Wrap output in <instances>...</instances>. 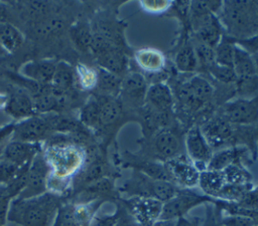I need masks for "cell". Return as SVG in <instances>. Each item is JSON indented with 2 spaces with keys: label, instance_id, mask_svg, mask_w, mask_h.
<instances>
[{
  "label": "cell",
  "instance_id": "cell-28",
  "mask_svg": "<svg viewBox=\"0 0 258 226\" xmlns=\"http://www.w3.org/2000/svg\"><path fill=\"white\" fill-rule=\"evenodd\" d=\"M23 43L21 32L9 22L0 23V45L8 52H14Z\"/></svg>",
  "mask_w": 258,
  "mask_h": 226
},
{
  "label": "cell",
  "instance_id": "cell-16",
  "mask_svg": "<svg viewBox=\"0 0 258 226\" xmlns=\"http://www.w3.org/2000/svg\"><path fill=\"white\" fill-rule=\"evenodd\" d=\"M152 152L154 158L163 163L180 155V143L171 131H158L152 140Z\"/></svg>",
  "mask_w": 258,
  "mask_h": 226
},
{
  "label": "cell",
  "instance_id": "cell-26",
  "mask_svg": "<svg viewBox=\"0 0 258 226\" xmlns=\"http://www.w3.org/2000/svg\"><path fill=\"white\" fill-rule=\"evenodd\" d=\"M75 81L76 73L73 67L64 61L57 62L50 85L59 91L66 92L74 86Z\"/></svg>",
  "mask_w": 258,
  "mask_h": 226
},
{
  "label": "cell",
  "instance_id": "cell-13",
  "mask_svg": "<svg viewBox=\"0 0 258 226\" xmlns=\"http://www.w3.org/2000/svg\"><path fill=\"white\" fill-rule=\"evenodd\" d=\"M234 125L229 123L221 115L208 120L200 127L208 144L214 149L221 148L229 143L234 137Z\"/></svg>",
  "mask_w": 258,
  "mask_h": 226
},
{
  "label": "cell",
  "instance_id": "cell-46",
  "mask_svg": "<svg viewBox=\"0 0 258 226\" xmlns=\"http://www.w3.org/2000/svg\"><path fill=\"white\" fill-rule=\"evenodd\" d=\"M11 200L12 199L8 195L6 188L0 186V225L4 226L7 221V215Z\"/></svg>",
  "mask_w": 258,
  "mask_h": 226
},
{
  "label": "cell",
  "instance_id": "cell-22",
  "mask_svg": "<svg viewBox=\"0 0 258 226\" xmlns=\"http://www.w3.org/2000/svg\"><path fill=\"white\" fill-rule=\"evenodd\" d=\"M134 59L136 64L146 72L156 73L165 67V57L163 53L155 48L145 47L136 50Z\"/></svg>",
  "mask_w": 258,
  "mask_h": 226
},
{
  "label": "cell",
  "instance_id": "cell-29",
  "mask_svg": "<svg viewBox=\"0 0 258 226\" xmlns=\"http://www.w3.org/2000/svg\"><path fill=\"white\" fill-rule=\"evenodd\" d=\"M176 68L181 72H191L199 66L197 54L191 44L183 45L176 53L174 58Z\"/></svg>",
  "mask_w": 258,
  "mask_h": 226
},
{
  "label": "cell",
  "instance_id": "cell-27",
  "mask_svg": "<svg viewBox=\"0 0 258 226\" xmlns=\"http://www.w3.org/2000/svg\"><path fill=\"white\" fill-rule=\"evenodd\" d=\"M100 107V126H109L115 123L121 115V104L110 95L97 96Z\"/></svg>",
  "mask_w": 258,
  "mask_h": 226
},
{
  "label": "cell",
  "instance_id": "cell-36",
  "mask_svg": "<svg viewBox=\"0 0 258 226\" xmlns=\"http://www.w3.org/2000/svg\"><path fill=\"white\" fill-rule=\"evenodd\" d=\"M226 185H250L251 175L238 163L233 164L222 171Z\"/></svg>",
  "mask_w": 258,
  "mask_h": 226
},
{
  "label": "cell",
  "instance_id": "cell-55",
  "mask_svg": "<svg viewBox=\"0 0 258 226\" xmlns=\"http://www.w3.org/2000/svg\"><path fill=\"white\" fill-rule=\"evenodd\" d=\"M251 55H252V58H253V60H254L256 72H257V74H258V52H257V53H254V54H251Z\"/></svg>",
  "mask_w": 258,
  "mask_h": 226
},
{
  "label": "cell",
  "instance_id": "cell-4",
  "mask_svg": "<svg viewBox=\"0 0 258 226\" xmlns=\"http://www.w3.org/2000/svg\"><path fill=\"white\" fill-rule=\"evenodd\" d=\"M122 191L129 197H148L165 203L177 194L179 188L170 181L152 179L135 171L132 177L124 183Z\"/></svg>",
  "mask_w": 258,
  "mask_h": 226
},
{
  "label": "cell",
  "instance_id": "cell-50",
  "mask_svg": "<svg viewBox=\"0 0 258 226\" xmlns=\"http://www.w3.org/2000/svg\"><path fill=\"white\" fill-rule=\"evenodd\" d=\"M202 222L200 220V218L197 217H181L179 219L176 220V224L175 226H202Z\"/></svg>",
  "mask_w": 258,
  "mask_h": 226
},
{
  "label": "cell",
  "instance_id": "cell-9",
  "mask_svg": "<svg viewBox=\"0 0 258 226\" xmlns=\"http://www.w3.org/2000/svg\"><path fill=\"white\" fill-rule=\"evenodd\" d=\"M128 213L140 226H151L160 220L163 203L148 197H129L125 200Z\"/></svg>",
  "mask_w": 258,
  "mask_h": 226
},
{
  "label": "cell",
  "instance_id": "cell-48",
  "mask_svg": "<svg viewBox=\"0 0 258 226\" xmlns=\"http://www.w3.org/2000/svg\"><path fill=\"white\" fill-rule=\"evenodd\" d=\"M239 44L245 50H247L250 54H254L258 52V33L245 39H240Z\"/></svg>",
  "mask_w": 258,
  "mask_h": 226
},
{
  "label": "cell",
  "instance_id": "cell-18",
  "mask_svg": "<svg viewBox=\"0 0 258 226\" xmlns=\"http://www.w3.org/2000/svg\"><path fill=\"white\" fill-rule=\"evenodd\" d=\"M39 152L38 144H29L12 140L5 145L2 158L16 164L19 167H27L31 164L32 160Z\"/></svg>",
  "mask_w": 258,
  "mask_h": 226
},
{
  "label": "cell",
  "instance_id": "cell-12",
  "mask_svg": "<svg viewBox=\"0 0 258 226\" xmlns=\"http://www.w3.org/2000/svg\"><path fill=\"white\" fill-rule=\"evenodd\" d=\"M185 149L188 159L201 172L206 170L214 153L199 126H194L187 132L185 137Z\"/></svg>",
  "mask_w": 258,
  "mask_h": 226
},
{
  "label": "cell",
  "instance_id": "cell-19",
  "mask_svg": "<svg viewBox=\"0 0 258 226\" xmlns=\"http://www.w3.org/2000/svg\"><path fill=\"white\" fill-rule=\"evenodd\" d=\"M55 66L56 62L53 60H33L23 64L20 68V72L22 75L33 82L40 84H50L54 74Z\"/></svg>",
  "mask_w": 258,
  "mask_h": 226
},
{
  "label": "cell",
  "instance_id": "cell-21",
  "mask_svg": "<svg viewBox=\"0 0 258 226\" xmlns=\"http://www.w3.org/2000/svg\"><path fill=\"white\" fill-rule=\"evenodd\" d=\"M95 57L100 67L105 70H108L119 76L126 71L128 62L127 57L117 45L111 46L95 54Z\"/></svg>",
  "mask_w": 258,
  "mask_h": 226
},
{
  "label": "cell",
  "instance_id": "cell-23",
  "mask_svg": "<svg viewBox=\"0 0 258 226\" xmlns=\"http://www.w3.org/2000/svg\"><path fill=\"white\" fill-rule=\"evenodd\" d=\"M226 185L222 171L204 170L200 173L199 185L206 196L217 197Z\"/></svg>",
  "mask_w": 258,
  "mask_h": 226
},
{
  "label": "cell",
  "instance_id": "cell-20",
  "mask_svg": "<svg viewBox=\"0 0 258 226\" xmlns=\"http://www.w3.org/2000/svg\"><path fill=\"white\" fill-rule=\"evenodd\" d=\"M5 109L11 117L17 120H25L36 115L30 93L23 89H16L8 96Z\"/></svg>",
  "mask_w": 258,
  "mask_h": 226
},
{
  "label": "cell",
  "instance_id": "cell-59",
  "mask_svg": "<svg viewBox=\"0 0 258 226\" xmlns=\"http://www.w3.org/2000/svg\"><path fill=\"white\" fill-rule=\"evenodd\" d=\"M0 226H3V225H0Z\"/></svg>",
  "mask_w": 258,
  "mask_h": 226
},
{
  "label": "cell",
  "instance_id": "cell-41",
  "mask_svg": "<svg viewBox=\"0 0 258 226\" xmlns=\"http://www.w3.org/2000/svg\"><path fill=\"white\" fill-rule=\"evenodd\" d=\"M208 72H210L217 81L225 84H235L237 79V75L233 67L220 65L216 62L209 68Z\"/></svg>",
  "mask_w": 258,
  "mask_h": 226
},
{
  "label": "cell",
  "instance_id": "cell-5",
  "mask_svg": "<svg viewBox=\"0 0 258 226\" xmlns=\"http://www.w3.org/2000/svg\"><path fill=\"white\" fill-rule=\"evenodd\" d=\"M98 202L61 203L51 226H89L98 209Z\"/></svg>",
  "mask_w": 258,
  "mask_h": 226
},
{
  "label": "cell",
  "instance_id": "cell-51",
  "mask_svg": "<svg viewBox=\"0 0 258 226\" xmlns=\"http://www.w3.org/2000/svg\"><path fill=\"white\" fill-rule=\"evenodd\" d=\"M14 131V125H10L7 127H4L0 129V146H2V143L9 137H12Z\"/></svg>",
  "mask_w": 258,
  "mask_h": 226
},
{
  "label": "cell",
  "instance_id": "cell-40",
  "mask_svg": "<svg viewBox=\"0 0 258 226\" xmlns=\"http://www.w3.org/2000/svg\"><path fill=\"white\" fill-rule=\"evenodd\" d=\"M176 96L180 103L182 104V106L190 111L198 110L201 106H203V104L197 99V97L191 92L187 82L181 83L176 88Z\"/></svg>",
  "mask_w": 258,
  "mask_h": 226
},
{
  "label": "cell",
  "instance_id": "cell-43",
  "mask_svg": "<svg viewBox=\"0 0 258 226\" xmlns=\"http://www.w3.org/2000/svg\"><path fill=\"white\" fill-rule=\"evenodd\" d=\"M221 7L222 2L220 1H191V3H189L190 17H198L214 13Z\"/></svg>",
  "mask_w": 258,
  "mask_h": 226
},
{
  "label": "cell",
  "instance_id": "cell-17",
  "mask_svg": "<svg viewBox=\"0 0 258 226\" xmlns=\"http://www.w3.org/2000/svg\"><path fill=\"white\" fill-rule=\"evenodd\" d=\"M144 104L159 114L170 116L173 106V95L170 88L161 82L151 84L147 89Z\"/></svg>",
  "mask_w": 258,
  "mask_h": 226
},
{
  "label": "cell",
  "instance_id": "cell-6",
  "mask_svg": "<svg viewBox=\"0 0 258 226\" xmlns=\"http://www.w3.org/2000/svg\"><path fill=\"white\" fill-rule=\"evenodd\" d=\"M169 181L179 189H191L199 185L201 171L185 155H178L163 163Z\"/></svg>",
  "mask_w": 258,
  "mask_h": 226
},
{
  "label": "cell",
  "instance_id": "cell-34",
  "mask_svg": "<svg viewBox=\"0 0 258 226\" xmlns=\"http://www.w3.org/2000/svg\"><path fill=\"white\" fill-rule=\"evenodd\" d=\"M76 79L79 85L84 90H91L97 87L98 72L97 69L89 67L86 64L79 63L75 69Z\"/></svg>",
  "mask_w": 258,
  "mask_h": 226
},
{
  "label": "cell",
  "instance_id": "cell-2",
  "mask_svg": "<svg viewBox=\"0 0 258 226\" xmlns=\"http://www.w3.org/2000/svg\"><path fill=\"white\" fill-rule=\"evenodd\" d=\"M58 196L46 192L40 196L11 200L7 221L20 226H51L60 206Z\"/></svg>",
  "mask_w": 258,
  "mask_h": 226
},
{
  "label": "cell",
  "instance_id": "cell-25",
  "mask_svg": "<svg viewBox=\"0 0 258 226\" xmlns=\"http://www.w3.org/2000/svg\"><path fill=\"white\" fill-rule=\"evenodd\" d=\"M243 149L225 148L213 154L206 170L223 171L227 167L236 164L237 160L242 156Z\"/></svg>",
  "mask_w": 258,
  "mask_h": 226
},
{
  "label": "cell",
  "instance_id": "cell-49",
  "mask_svg": "<svg viewBox=\"0 0 258 226\" xmlns=\"http://www.w3.org/2000/svg\"><path fill=\"white\" fill-rule=\"evenodd\" d=\"M115 226H140V225L132 218V216L128 213V211H126L125 213L119 212V217Z\"/></svg>",
  "mask_w": 258,
  "mask_h": 226
},
{
  "label": "cell",
  "instance_id": "cell-56",
  "mask_svg": "<svg viewBox=\"0 0 258 226\" xmlns=\"http://www.w3.org/2000/svg\"><path fill=\"white\" fill-rule=\"evenodd\" d=\"M254 131H255V135L258 137V120H257V122L255 123V126H254Z\"/></svg>",
  "mask_w": 258,
  "mask_h": 226
},
{
  "label": "cell",
  "instance_id": "cell-33",
  "mask_svg": "<svg viewBox=\"0 0 258 226\" xmlns=\"http://www.w3.org/2000/svg\"><path fill=\"white\" fill-rule=\"evenodd\" d=\"M234 47H235V43L228 37L223 36L220 42L214 48L216 63L220 65L233 67Z\"/></svg>",
  "mask_w": 258,
  "mask_h": 226
},
{
  "label": "cell",
  "instance_id": "cell-8",
  "mask_svg": "<svg viewBox=\"0 0 258 226\" xmlns=\"http://www.w3.org/2000/svg\"><path fill=\"white\" fill-rule=\"evenodd\" d=\"M211 201L206 195H200L188 189H179L177 194L170 200L163 203L160 220H177L195 207Z\"/></svg>",
  "mask_w": 258,
  "mask_h": 226
},
{
  "label": "cell",
  "instance_id": "cell-58",
  "mask_svg": "<svg viewBox=\"0 0 258 226\" xmlns=\"http://www.w3.org/2000/svg\"><path fill=\"white\" fill-rule=\"evenodd\" d=\"M5 147V146H4ZM3 146H0V160H1V157H2V153H3V149H4Z\"/></svg>",
  "mask_w": 258,
  "mask_h": 226
},
{
  "label": "cell",
  "instance_id": "cell-31",
  "mask_svg": "<svg viewBox=\"0 0 258 226\" xmlns=\"http://www.w3.org/2000/svg\"><path fill=\"white\" fill-rule=\"evenodd\" d=\"M71 37L76 47L81 51H90L93 31L85 22H79L71 28Z\"/></svg>",
  "mask_w": 258,
  "mask_h": 226
},
{
  "label": "cell",
  "instance_id": "cell-30",
  "mask_svg": "<svg viewBox=\"0 0 258 226\" xmlns=\"http://www.w3.org/2000/svg\"><path fill=\"white\" fill-rule=\"evenodd\" d=\"M98 72V82L97 87L103 92L104 95L113 96L118 93L121 89L122 79L119 75L114 74L103 68L97 69Z\"/></svg>",
  "mask_w": 258,
  "mask_h": 226
},
{
  "label": "cell",
  "instance_id": "cell-53",
  "mask_svg": "<svg viewBox=\"0 0 258 226\" xmlns=\"http://www.w3.org/2000/svg\"><path fill=\"white\" fill-rule=\"evenodd\" d=\"M176 220H158L151 226H175Z\"/></svg>",
  "mask_w": 258,
  "mask_h": 226
},
{
  "label": "cell",
  "instance_id": "cell-57",
  "mask_svg": "<svg viewBox=\"0 0 258 226\" xmlns=\"http://www.w3.org/2000/svg\"><path fill=\"white\" fill-rule=\"evenodd\" d=\"M253 100L255 101V103L257 104V106H258V93L256 94V96L255 97H253Z\"/></svg>",
  "mask_w": 258,
  "mask_h": 226
},
{
  "label": "cell",
  "instance_id": "cell-39",
  "mask_svg": "<svg viewBox=\"0 0 258 226\" xmlns=\"http://www.w3.org/2000/svg\"><path fill=\"white\" fill-rule=\"evenodd\" d=\"M236 91L240 95V97L243 98H249L251 96H256L258 93V74L249 76V77H243V78H237L236 82Z\"/></svg>",
  "mask_w": 258,
  "mask_h": 226
},
{
  "label": "cell",
  "instance_id": "cell-38",
  "mask_svg": "<svg viewBox=\"0 0 258 226\" xmlns=\"http://www.w3.org/2000/svg\"><path fill=\"white\" fill-rule=\"evenodd\" d=\"M51 131H57V132H73L79 128L77 122L72 120L69 117L56 115V114H47L43 116Z\"/></svg>",
  "mask_w": 258,
  "mask_h": 226
},
{
  "label": "cell",
  "instance_id": "cell-42",
  "mask_svg": "<svg viewBox=\"0 0 258 226\" xmlns=\"http://www.w3.org/2000/svg\"><path fill=\"white\" fill-rule=\"evenodd\" d=\"M194 48L197 54L199 66H202L208 71L209 68L216 62L214 48L202 42H199L196 46H194Z\"/></svg>",
  "mask_w": 258,
  "mask_h": 226
},
{
  "label": "cell",
  "instance_id": "cell-1",
  "mask_svg": "<svg viewBox=\"0 0 258 226\" xmlns=\"http://www.w3.org/2000/svg\"><path fill=\"white\" fill-rule=\"evenodd\" d=\"M42 153L49 168L47 191L58 196L81 173L86 161L85 152L75 144L59 142L47 146Z\"/></svg>",
  "mask_w": 258,
  "mask_h": 226
},
{
  "label": "cell",
  "instance_id": "cell-47",
  "mask_svg": "<svg viewBox=\"0 0 258 226\" xmlns=\"http://www.w3.org/2000/svg\"><path fill=\"white\" fill-rule=\"evenodd\" d=\"M119 217V211L114 214H105V215H96L93 217L89 226H115Z\"/></svg>",
  "mask_w": 258,
  "mask_h": 226
},
{
  "label": "cell",
  "instance_id": "cell-54",
  "mask_svg": "<svg viewBox=\"0 0 258 226\" xmlns=\"http://www.w3.org/2000/svg\"><path fill=\"white\" fill-rule=\"evenodd\" d=\"M8 102V95L0 92V109L5 108Z\"/></svg>",
  "mask_w": 258,
  "mask_h": 226
},
{
  "label": "cell",
  "instance_id": "cell-7",
  "mask_svg": "<svg viewBox=\"0 0 258 226\" xmlns=\"http://www.w3.org/2000/svg\"><path fill=\"white\" fill-rule=\"evenodd\" d=\"M49 168L42 152H39L32 160L26 174L25 185L17 198L28 199L40 196L47 191Z\"/></svg>",
  "mask_w": 258,
  "mask_h": 226
},
{
  "label": "cell",
  "instance_id": "cell-45",
  "mask_svg": "<svg viewBox=\"0 0 258 226\" xmlns=\"http://www.w3.org/2000/svg\"><path fill=\"white\" fill-rule=\"evenodd\" d=\"M222 226H255L254 218L244 214H233L223 218Z\"/></svg>",
  "mask_w": 258,
  "mask_h": 226
},
{
  "label": "cell",
  "instance_id": "cell-24",
  "mask_svg": "<svg viewBox=\"0 0 258 226\" xmlns=\"http://www.w3.org/2000/svg\"><path fill=\"white\" fill-rule=\"evenodd\" d=\"M233 68L237 78L249 77L257 74L252 55L243 47L237 44H235L234 47Z\"/></svg>",
  "mask_w": 258,
  "mask_h": 226
},
{
  "label": "cell",
  "instance_id": "cell-15",
  "mask_svg": "<svg viewBox=\"0 0 258 226\" xmlns=\"http://www.w3.org/2000/svg\"><path fill=\"white\" fill-rule=\"evenodd\" d=\"M147 83L142 74L132 72L127 74L121 82V89L125 100L134 107L143 106L147 93Z\"/></svg>",
  "mask_w": 258,
  "mask_h": 226
},
{
  "label": "cell",
  "instance_id": "cell-37",
  "mask_svg": "<svg viewBox=\"0 0 258 226\" xmlns=\"http://www.w3.org/2000/svg\"><path fill=\"white\" fill-rule=\"evenodd\" d=\"M29 166L19 167L16 164H14L6 159H3L1 157V160H0V186L7 187L8 185H10L24 171H26L29 168Z\"/></svg>",
  "mask_w": 258,
  "mask_h": 226
},
{
  "label": "cell",
  "instance_id": "cell-11",
  "mask_svg": "<svg viewBox=\"0 0 258 226\" xmlns=\"http://www.w3.org/2000/svg\"><path fill=\"white\" fill-rule=\"evenodd\" d=\"M51 129L43 116H32L14 125L13 141L29 144H38L48 137Z\"/></svg>",
  "mask_w": 258,
  "mask_h": 226
},
{
  "label": "cell",
  "instance_id": "cell-35",
  "mask_svg": "<svg viewBox=\"0 0 258 226\" xmlns=\"http://www.w3.org/2000/svg\"><path fill=\"white\" fill-rule=\"evenodd\" d=\"M81 123L90 128L100 126V107L97 97H91L82 107L80 112Z\"/></svg>",
  "mask_w": 258,
  "mask_h": 226
},
{
  "label": "cell",
  "instance_id": "cell-10",
  "mask_svg": "<svg viewBox=\"0 0 258 226\" xmlns=\"http://www.w3.org/2000/svg\"><path fill=\"white\" fill-rule=\"evenodd\" d=\"M221 116L232 125L247 126L258 120V106L253 98L239 97L226 102L221 109Z\"/></svg>",
  "mask_w": 258,
  "mask_h": 226
},
{
  "label": "cell",
  "instance_id": "cell-32",
  "mask_svg": "<svg viewBox=\"0 0 258 226\" xmlns=\"http://www.w3.org/2000/svg\"><path fill=\"white\" fill-rule=\"evenodd\" d=\"M186 82L194 95L202 104H205L213 97L214 87L205 77L201 75H195Z\"/></svg>",
  "mask_w": 258,
  "mask_h": 226
},
{
  "label": "cell",
  "instance_id": "cell-3",
  "mask_svg": "<svg viewBox=\"0 0 258 226\" xmlns=\"http://www.w3.org/2000/svg\"><path fill=\"white\" fill-rule=\"evenodd\" d=\"M221 9L232 35L245 39L258 33V1H225Z\"/></svg>",
  "mask_w": 258,
  "mask_h": 226
},
{
  "label": "cell",
  "instance_id": "cell-52",
  "mask_svg": "<svg viewBox=\"0 0 258 226\" xmlns=\"http://www.w3.org/2000/svg\"><path fill=\"white\" fill-rule=\"evenodd\" d=\"M8 19H9L8 8L3 3H0V23H7Z\"/></svg>",
  "mask_w": 258,
  "mask_h": 226
},
{
  "label": "cell",
  "instance_id": "cell-44",
  "mask_svg": "<svg viewBox=\"0 0 258 226\" xmlns=\"http://www.w3.org/2000/svg\"><path fill=\"white\" fill-rule=\"evenodd\" d=\"M171 5H172V1H165V0L140 1V6L144 11L149 13H154V14H159L167 11Z\"/></svg>",
  "mask_w": 258,
  "mask_h": 226
},
{
  "label": "cell",
  "instance_id": "cell-14",
  "mask_svg": "<svg viewBox=\"0 0 258 226\" xmlns=\"http://www.w3.org/2000/svg\"><path fill=\"white\" fill-rule=\"evenodd\" d=\"M191 24L197 33L199 42L213 48L217 46L223 37L222 25L214 13L191 17Z\"/></svg>",
  "mask_w": 258,
  "mask_h": 226
}]
</instances>
